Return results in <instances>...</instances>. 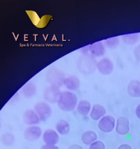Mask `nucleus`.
Instances as JSON below:
<instances>
[{
    "instance_id": "nucleus-20",
    "label": "nucleus",
    "mask_w": 140,
    "mask_h": 149,
    "mask_svg": "<svg viewBox=\"0 0 140 149\" xmlns=\"http://www.w3.org/2000/svg\"><path fill=\"white\" fill-rule=\"evenodd\" d=\"M138 37L137 34L126 35L123 36V40L127 43L132 44L134 43L138 40Z\"/></svg>"
},
{
    "instance_id": "nucleus-8",
    "label": "nucleus",
    "mask_w": 140,
    "mask_h": 149,
    "mask_svg": "<svg viewBox=\"0 0 140 149\" xmlns=\"http://www.w3.org/2000/svg\"><path fill=\"white\" fill-rule=\"evenodd\" d=\"M23 118L24 123L26 125L31 126L37 124L41 121L35 111L31 109L26 111L23 114Z\"/></svg>"
},
{
    "instance_id": "nucleus-13",
    "label": "nucleus",
    "mask_w": 140,
    "mask_h": 149,
    "mask_svg": "<svg viewBox=\"0 0 140 149\" xmlns=\"http://www.w3.org/2000/svg\"><path fill=\"white\" fill-rule=\"evenodd\" d=\"M128 92L132 97H140V82L138 81L131 82L128 87Z\"/></svg>"
},
{
    "instance_id": "nucleus-10",
    "label": "nucleus",
    "mask_w": 140,
    "mask_h": 149,
    "mask_svg": "<svg viewBox=\"0 0 140 149\" xmlns=\"http://www.w3.org/2000/svg\"><path fill=\"white\" fill-rule=\"evenodd\" d=\"M81 62L79 63V67L80 70L83 71L84 73H89L93 70L94 67V59L90 56H86L81 59Z\"/></svg>"
},
{
    "instance_id": "nucleus-7",
    "label": "nucleus",
    "mask_w": 140,
    "mask_h": 149,
    "mask_svg": "<svg viewBox=\"0 0 140 149\" xmlns=\"http://www.w3.org/2000/svg\"><path fill=\"white\" fill-rule=\"evenodd\" d=\"M43 140L46 144L55 145L59 141V137L55 131L52 129H48L43 133Z\"/></svg>"
},
{
    "instance_id": "nucleus-6",
    "label": "nucleus",
    "mask_w": 140,
    "mask_h": 149,
    "mask_svg": "<svg viewBox=\"0 0 140 149\" xmlns=\"http://www.w3.org/2000/svg\"><path fill=\"white\" fill-rule=\"evenodd\" d=\"M115 126V119L113 117L107 116L103 118L98 123L99 129L104 132H110Z\"/></svg>"
},
{
    "instance_id": "nucleus-5",
    "label": "nucleus",
    "mask_w": 140,
    "mask_h": 149,
    "mask_svg": "<svg viewBox=\"0 0 140 149\" xmlns=\"http://www.w3.org/2000/svg\"><path fill=\"white\" fill-rule=\"evenodd\" d=\"M42 130L40 127L33 125L28 127L24 132L25 138L28 141H34L40 138Z\"/></svg>"
},
{
    "instance_id": "nucleus-21",
    "label": "nucleus",
    "mask_w": 140,
    "mask_h": 149,
    "mask_svg": "<svg viewBox=\"0 0 140 149\" xmlns=\"http://www.w3.org/2000/svg\"><path fill=\"white\" fill-rule=\"evenodd\" d=\"M89 149H105V146L101 141H96L90 144Z\"/></svg>"
},
{
    "instance_id": "nucleus-22",
    "label": "nucleus",
    "mask_w": 140,
    "mask_h": 149,
    "mask_svg": "<svg viewBox=\"0 0 140 149\" xmlns=\"http://www.w3.org/2000/svg\"><path fill=\"white\" fill-rule=\"evenodd\" d=\"M41 149H59V148L55 145L45 144L42 146Z\"/></svg>"
},
{
    "instance_id": "nucleus-18",
    "label": "nucleus",
    "mask_w": 140,
    "mask_h": 149,
    "mask_svg": "<svg viewBox=\"0 0 140 149\" xmlns=\"http://www.w3.org/2000/svg\"><path fill=\"white\" fill-rule=\"evenodd\" d=\"M56 129L61 135H67L69 132V124L65 120H60L57 123Z\"/></svg>"
},
{
    "instance_id": "nucleus-12",
    "label": "nucleus",
    "mask_w": 140,
    "mask_h": 149,
    "mask_svg": "<svg viewBox=\"0 0 140 149\" xmlns=\"http://www.w3.org/2000/svg\"><path fill=\"white\" fill-rule=\"evenodd\" d=\"M106 113V111L103 106L100 105H94L91 110L90 116L94 120H98L103 116Z\"/></svg>"
},
{
    "instance_id": "nucleus-24",
    "label": "nucleus",
    "mask_w": 140,
    "mask_h": 149,
    "mask_svg": "<svg viewBox=\"0 0 140 149\" xmlns=\"http://www.w3.org/2000/svg\"><path fill=\"white\" fill-rule=\"evenodd\" d=\"M135 113L137 118L140 119V104L137 107L136 109Z\"/></svg>"
},
{
    "instance_id": "nucleus-19",
    "label": "nucleus",
    "mask_w": 140,
    "mask_h": 149,
    "mask_svg": "<svg viewBox=\"0 0 140 149\" xmlns=\"http://www.w3.org/2000/svg\"><path fill=\"white\" fill-rule=\"evenodd\" d=\"M14 136L11 133H7L3 134L1 138L2 143L7 146L12 145L14 142Z\"/></svg>"
},
{
    "instance_id": "nucleus-14",
    "label": "nucleus",
    "mask_w": 140,
    "mask_h": 149,
    "mask_svg": "<svg viewBox=\"0 0 140 149\" xmlns=\"http://www.w3.org/2000/svg\"><path fill=\"white\" fill-rule=\"evenodd\" d=\"M64 85L70 90H75L80 85L79 79L75 77H70L65 78Z\"/></svg>"
},
{
    "instance_id": "nucleus-4",
    "label": "nucleus",
    "mask_w": 140,
    "mask_h": 149,
    "mask_svg": "<svg viewBox=\"0 0 140 149\" xmlns=\"http://www.w3.org/2000/svg\"><path fill=\"white\" fill-rule=\"evenodd\" d=\"M61 93L59 88L54 86H48L44 90L43 97L48 102L55 103L58 102Z\"/></svg>"
},
{
    "instance_id": "nucleus-11",
    "label": "nucleus",
    "mask_w": 140,
    "mask_h": 149,
    "mask_svg": "<svg viewBox=\"0 0 140 149\" xmlns=\"http://www.w3.org/2000/svg\"><path fill=\"white\" fill-rule=\"evenodd\" d=\"M22 94L27 98H31L36 93V87L31 82L27 83L21 89Z\"/></svg>"
},
{
    "instance_id": "nucleus-15",
    "label": "nucleus",
    "mask_w": 140,
    "mask_h": 149,
    "mask_svg": "<svg viewBox=\"0 0 140 149\" xmlns=\"http://www.w3.org/2000/svg\"><path fill=\"white\" fill-rule=\"evenodd\" d=\"M91 105L88 101H82L80 102L77 106V111L80 115L87 116L90 111Z\"/></svg>"
},
{
    "instance_id": "nucleus-3",
    "label": "nucleus",
    "mask_w": 140,
    "mask_h": 149,
    "mask_svg": "<svg viewBox=\"0 0 140 149\" xmlns=\"http://www.w3.org/2000/svg\"><path fill=\"white\" fill-rule=\"evenodd\" d=\"M34 111L37 114L40 120L45 121L50 116L51 109L50 106L44 102H39L34 106Z\"/></svg>"
},
{
    "instance_id": "nucleus-1",
    "label": "nucleus",
    "mask_w": 140,
    "mask_h": 149,
    "mask_svg": "<svg viewBox=\"0 0 140 149\" xmlns=\"http://www.w3.org/2000/svg\"><path fill=\"white\" fill-rule=\"evenodd\" d=\"M77 98L74 94L70 91L61 92L57 102L58 107L64 111H71L77 104Z\"/></svg>"
},
{
    "instance_id": "nucleus-2",
    "label": "nucleus",
    "mask_w": 140,
    "mask_h": 149,
    "mask_svg": "<svg viewBox=\"0 0 140 149\" xmlns=\"http://www.w3.org/2000/svg\"><path fill=\"white\" fill-rule=\"evenodd\" d=\"M65 79L62 72L56 68H50L46 74V80L50 86L59 88L64 84Z\"/></svg>"
},
{
    "instance_id": "nucleus-16",
    "label": "nucleus",
    "mask_w": 140,
    "mask_h": 149,
    "mask_svg": "<svg viewBox=\"0 0 140 149\" xmlns=\"http://www.w3.org/2000/svg\"><path fill=\"white\" fill-rule=\"evenodd\" d=\"M97 139L96 134L94 132L89 131L84 132L81 137L82 141L85 144L88 145L94 142Z\"/></svg>"
},
{
    "instance_id": "nucleus-25",
    "label": "nucleus",
    "mask_w": 140,
    "mask_h": 149,
    "mask_svg": "<svg viewBox=\"0 0 140 149\" xmlns=\"http://www.w3.org/2000/svg\"><path fill=\"white\" fill-rule=\"evenodd\" d=\"M118 149H132L130 146L128 144H123L121 145Z\"/></svg>"
},
{
    "instance_id": "nucleus-26",
    "label": "nucleus",
    "mask_w": 140,
    "mask_h": 149,
    "mask_svg": "<svg viewBox=\"0 0 140 149\" xmlns=\"http://www.w3.org/2000/svg\"><path fill=\"white\" fill-rule=\"evenodd\" d=\"M68 149H83V148L78 145H74L70 146Z\"/></svg>"
},
{
    "instance_id": "nucleus-23",
    "label": "nucleus",
    "mask_w": 140,
    "mask_h": 149,
    "mask_svg": "<svg viewBox=\"0 0 140 149\" xmlns=\"http://www.w3.org/2000/svg\"><path fill=\"white\" fill-rule=\"evenodd\" d=\"M135 55L138 61H140V45L137 47L135 49Z\"/></svg>"
},
{
    "instance_id": "nucleus-9",
    "label": "nucleus",
    "mask_w": 140,
    "mask_h": 149,
    "mask_svg": "<svg viewBox=\"0 0 140 149\" xmlns=\"http://www.w3.org/2000/svg\"><path fill=\"white\" fill-rule=\"evenodd\" d=\"M129 122L125 117L119 118L117 123L116 131L120 135H125L129 131Z\"/></svg>"
},
{
    "instance_id": "nucleus-17",
    "label": "nucleus",
    "mask_w": 140,
    "mask_h": 149,
    "mask_svg": "<svg viewBox=\"0 0 140 149\" xmlns=\"http://www.w3.org/2000/svg\"><path fill=\"white\" fill-rule=\"evenodd\" d=\"M89 50L92 55L98 56L103 54L104 48L101 42H97L90 45Z\"/></svg>"
}]
</instances>
